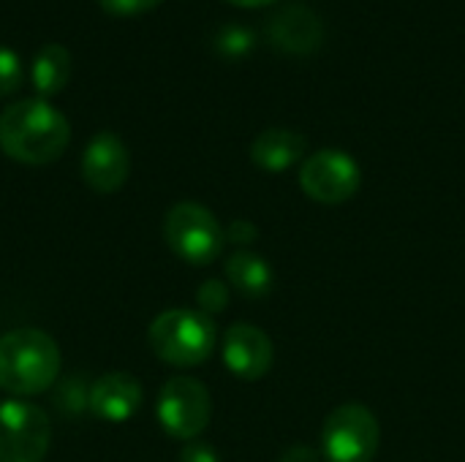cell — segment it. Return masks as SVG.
Listing matches in <instances>:
<instances>
[{"label": "cell", "mask_w": 465, "mask_h": 462, "mask_svg": "<svg viewBox=\"0 0 465 462\" xmlns=\"http://www.w3.org/2000/svg\"><path fill=\"white\" fill-rule=\"evenodd\" d=\"M267 38L283 54L308 57L324 44V22L311 5L289 3L267 22Z\"/></svg>", "instance_id": "cell-11"}, {"label": "cell", "mask_w": 465, "mask_h": 462, "mask_svg": "<svg viewBox=\"0 0 465 462\" xmlns=\"http://www.w3.org/2000/svg\"><path fill=\"white\" fill-rule=\"evenodd\" d=\"M22 84V60L14 49L0 44V98L11 95Z\"/></svg>", "instance_id": "cell-18"}, {"label": "cell", "mask_w": 465, "mask_h": 462, "mask_svg": "<svg viewBox=\"0 0 465 462\" xmlns=\"http://www.w3.org/2000/svg\"><path fill=\"white\" fill-rule=\"evenodd\" d=\"M131 155L123 139L112 131L95 133L82 152V180L95 193H114L125 185Z\"/></svg>", "instance_id": "cell-10"}, {"label": "cell", "mask_w": 465, "mask_h": 462, "mask_svg": "<svg viewBox=\"0 0 465 462\" xmlns=\"http://www.w3.org/2000/svg\"><path fill=\"white\" fill-rule=\"evenodd\" d=\"M71 142V125L46 98L14 101L0 112V150L19 163L44 166L57 161Z\"/></svg>", "instance_id": "cell-1"}, {"label": "cell", "mask_w": 465, "mask_h": 462, "mask_svg": "<svg viewBox=\"0 0 465 462\" xmlns=\"http://www.w3.org/2000/svg\"><path fill=\"white\" fill-rule=\"evenodd\" d=\"M196 305L204 316H218L229 305V286L223 280H204L196 291Z\"/></svg>", "instance_id": "cell-17"}, {"label": "cell", "mask_w": 465, "mask_h": 462, "mask_svg": "<svg viewBox=\"0 0 465 462\" xmlns=\"http://www.w3.org/2000/svg\"><path fill=\"white\" fill-rule=\"evenodd\" d=\"M142 400H144L142 384L128 373H106L87 392L90 414L112 425L134 419L136 411L142 408Z\"/></svg>", "instance_id": "cell-12"}, {"label": "cell", "mask_w": 465, "mask_h": 462, "mask_svg": "<svg viewBox=\"0 0 465 462\" xmlns=\"http://www.w3.org/2000/svg\"><path fill=\"white\" fill-rule=\"evenodd\" d=\"M49 417L25 400L0 403V462H41L49 452Z\"/></svg>", "instance_id": "cell-8"}, {"label": "cell", "mask_w": 465, "mask_h": 462, "mask_svg": "<svg viewBox=\"0 0 465 462\" xmlns=\"http://www.w3.org/2000/svg\"><path fill=\"white\" fill-rule=\"evenodd\" d=\"M226 270V280L232 289H237L242 297L251 300H262L272 291L275 283V272L270 267V261L253 251H237L226 259L223 264Z\"/></svg>", "instance_id": "cell-14"}, {"label": "cell", "mask_w": 465, "mask_h": 462, "mask_svg": "<svg viewBox=\"0 0 465 462\" xmlns=\"http://www.w3.org/2000/svg\"><path fill=\"white\" fill-rule=\"evenodd\" d=\"M362 185L360 163L343 150H319L308 155L300 166V188L316 204H346L357 196Z\"/></svg>", "instance_id": "cell-7"}, {"label": "cell", "mask_w": 465, "mask_h": 462, "mask_svg": "<svg viewBox=\"0 0 465 462\" xmlns=\"http://www.w3.org/2000/svg\"><path fill=\"white\" fill-rule=\"evenodd\" d=\"M60 376V349L35 327L11 329L0 338V389L16 398L46 392Z\"/></svg>", "instance_id": "cell-2"}, {"label": "cell", "mask_w": 465, "mask_h": 462, "mask_svg": "<svg viewBox=\"0 0 465 462\" xmlns=\"http://www.w3.org/2000/svg\"><path fill=\"white\" fill-rule=\"evenodd\" d=\"M278 462H319V452L311 449V447H305V444H294V447H289L281 455Z\"/></svg>", "instance_id": "cell-22"}, {"label": "cell", "mask_w": 465, "mask_h": 462, "mask_svg": "<svg viewBox=\"0 0 465 462\" xmlns=\"http://www.w3.org/2000/svg\"><path fill=\"white\" fill-rule=\"evenodd\" d=\"M71 76V54L63 44H46L33 60V87L41 98L57 95Z\"/></svg>", "instance_id": "cell-15"}, {"label": "cell", "mask_w": 465, "mask_h": 462, "mask_svg": "<svg viewBox=\"0 0 465 462\" xmlns=\"http://www.w3.org/2000/svg\"><path fill=\"white\" fill-rule=\"evenodd\" d=\"M155 414L172 438L196 441L210 425L213 400L202 381L191 376H172L158 392Z\"/></svg>", "instance_id": "cell-6"}, {"label": "cell", "mask_w": 465, "mask_h": 462, "mask_svg": "<svg viewBox=\"0 0 465 462\" xmlns=\"http://www.w3.org/2000/svg\"><path fill=\"white\" fill-rule=\"evenodd\" d=\"M381 447V425L362 403L338 406L322 428V457L327 462H373Z\"/></svg>", "instance_id": "cell-5"}, {"label": "cell", "mask_w": 465, "mask_h": 462, "mask_svg": "<svg viewBox=\"0 0 465 462\" xmlns=\"http://www.w3.org/2000/svg\"><path fill=\"white\" fill-rule=\"evenodd\" d=\"M163 240L180 261L191 267H207L223 253L226 229L207 207L196 202H180L163 218Z\"/></svg>", "instance_id": "cell-4"}, {"label": "cell", "mask_w": 465, "mask_h": 462, "mask_svg": "<svg viewBox=\"0 0 465 462\" xmlns=\"http://www.w3.org/2000/svg\"><path fill=\"white\" fill-rule=\"evenodd\" d=\"M221 357L229 373L240 381H259L272 370L275 349L264 329L256 324H232L221 343Z\"/></svg>", "instance_id": "cell-9"}, {"label": "cell", "mask_w": 465, "mask_h": 462, "mask_svg": "<svg viewBox=\"0 0 465 462\" xmlns=\"http://www.w3.org/2000/svg\"><path fill=\"white\" fill-rule=\"evenodd\" d=\"M180 462H221V457H218V452L210 444L188 441L185 449L180 452Z\"/></svg>", "instance_id": "cell-21"}, {"label": "cell", "mask_w": 465, "mask_h": 462, "mask_svg": "<svg viewBox=\"0 0 465 462\" xmlns=\"http://www.w3.org/2000/svg\"><path fill=\"white\" fill-rule=\"evenodd\" d=\"M153 354L172 368H196L207 362L218 343V329L210 316L191 308H172L155 316L147 329Z\"/></svg>", "instance_id": "cell-3"}, {"label": "cell", "mask_w": 465, "mask_h": 462, "mask_svg": "<svg viewBox=\"0 0 465 462\" xmlns=\"http://www.w3.org/2000/svg\"><path fill=\"white\" fill-rule=\"evenodd\" d=\"M163 0H98V5L112 16H139L158 8Z\"/></svg>", "instance_id": "cell-19"}, {"label": "cell", "mask_w": 465, "mask_h": 462, "mask_svg": "<svg viewBox=\"0 0 465 462\" xmlns=\"http://www.w3.org/2000/svg\"><path fill=\"white\" fill-rule=\"evenodd\" d=\"M308 139L292 128H267L251 142V161L270 174H281L302 161Z\"/></svg>", "instance_id": "cell-13"}, {"label": "cell", "mask_w": 465, "mask_h": 462, "mask_svg": "<svg viewBox=\"0 0 465 462\" xmlns=\"http://www.w3.org/2000/svg\"><path fill=\"white\" fill-rule=\"evenodd\" d=\"M256 237H259V229L251 221L240 218V221H232L226 226V242H232V245H251Z\"/></svg>", "instance_id": "cell-20"}, {"label": "cell", "mask_w": 465, "mask_h": 462, "mask_svg": "<svg viewBox=\"0 0 465 462\" xmlns=\"http://www.w3.org/2000/svg\"><path fill=\"white\" fill-rule=\"evenodd\" d=\"M215 49L229 57V60H237V57H245L251 49H253V33L248 27H240V25H229L218 33L215 38Z\"/></svg>", "instance_id": "cell-16"}, {"label": "cell", "mask_w": 465, "mask_h": 462, "mask_svg": "<svg viewBox=\"0 0 465 462\" xmlns=\"http://www.w3.org/2000/svg\"><path fill=\"white\" fill-rule=\"evenodd\" d=\"M237 8H262V5H270L272 0H226Z\"/></svg>", "instance_id": "cell-23"}]
</instances>
